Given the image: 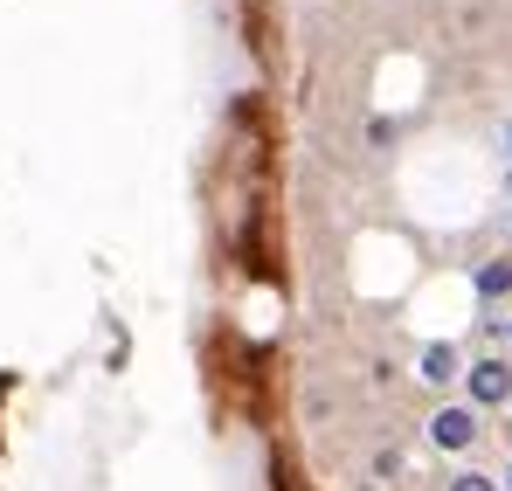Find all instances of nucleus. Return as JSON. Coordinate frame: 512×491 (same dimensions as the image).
<instances>
[{"mask_svg":"<svg viewBox=\"0 0 512 491\" xmlns=\"http://www.w3.org/2000/svg\"><path fill=\"white\" fill-rule=\"evenodd\" d=\"M471 402H478V409H499V402H512V367H499V360H478V367H471Z\"/></svg>","mask_w":512,"mask_h":491,"instance_id":"f03ea898","label":"nucleus"},{"mask_svg":"<svg viewBox=\"0 0 512 491\" xmlns=\"http://www.w3.org/2000/svg\"><path fill=\"white\" fill-rule=\"evenodd\" d=\"M450 374H457V353H450V346H429L423 353V381H450Z\"/></svg>","mask_w":512,"mask_h":491,"instance_id":"7ed1b4c3","label":"nucleus"},{"mask_svg":"<svg viewBox=\"0 0 512 491\" xmlns=\"http://www.w3.org/2000/svg\"><path fill=\"white\" fill-rule=\"evenodd\" d=\"M429 443H436V450H471V443H478V415L471 409L429 415Z\"/></svg>","mask_w":512,"mask_h":491,"instance_id":"f257e3e1","label":"nucleus"},{"mask_svg":"<svg viewBox=\"0 0 512 491\" xmlns=\"http://www.w3.org/2000/svg\"><path fill=\"white\" fill-rule=\"evenodd\" d=\"M506 491H512V471H506Z\"/></svg>","mask_w":512,"mask_h":491,"instance_id":"423d86ee","label":"nucleus"},{"mask_svg":"<svg viewBox=\"0 0 512 491\" xmlns=\"http://www.w3.org/2000/svg\"><path fill=\"white\" fill-rule=\"evenodd\" d=\"M450 491H499V485H492V478H478V471H464V478H457Z\"/></svg>","mask_w":512,"mask_h":491,"instance_id":"39448f33","label":"nucleus"},{"mask_svg":"<svg viewBox=\"0 0 512 491\" xmlns=\"http://www.w3.org/2000/svg\"><path fill=\"white\" fill-rule=\"evenodd\" d=\"M478 291H485V298L512 291V263H485V270H478Z\"/></svg>","mask_w":512,"mask_h":491,"instance_id":"20e7f679","label":"nucleus"}]
</instances>
